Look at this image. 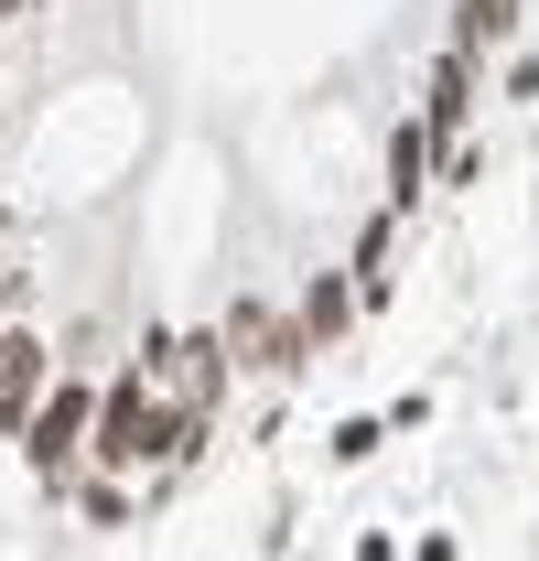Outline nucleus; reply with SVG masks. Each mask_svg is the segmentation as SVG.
Wrapping results in <instances>:
<instances>
[{
  "mask_svg": "<svg viewBox=\"0 0 539 561\" xmlns=\"http://www.w3.org/2000/svg\"><path fill=\"white\" fill-rule=\"evenodd\" d=\"M345 561H410V551H400V529H356V551H345Z\"/></svg>",
  "mask_w": 539,
  "mask_h": 561,
  "instance_id": "f8f14e48",
  "label": "nucleus"
},
{
  "mask_svg": "<svg viewBox=\"0 0 539 561\" xmlns=\"http://www.w3.org/2000/svg\"><path fill=\"white\" fill-rule=\"evenodd\" d=\"M227 389H238L227 324H195V335H184V356H173V400H184L195 421H216V411H227Z\"/></svg>",
  "mask_w": 539,
  "mask_h": 561,
  "instance_id": "423d86ee",
  "label": "nucleus"
},
{
  "mask_svg": "<svg viewBox=\"0 0 539 561\" xmlns=\"http://www.w3.org/2000/svg\"><path fill=\"white\" fill-rule=\"evenodd\" d=\"M474 108H485V66L443 44L432 76H421V130H432V151H465V140H474Z\"/></svg>",
  "mask_w": 539,
  "mask_h": 561,
  "instance_id": "20e7f679",
  "label": "nucleus"
},
{
  "mask_svg": "<svg viewBox=\"0 0 539 561\" xmlns=\"http://www.w3.org/2000/svg\"><path fill=\"white\" fill-rule=\"evenodd\" d=\"M55 378H66V356H55L44 324H11V335H0V443H11V454H22L33 411L55 400Z\"/></svg>",
  "mask_w": 539,
  "mask_h": 561,
  "instance_id": "f03ea898",
  "label": "nucleus"
},
{
  "mask_svg": "<svg viewBox=\"0 0 539 561\" xmlns=\"http://www.w3.org/2000/svg\"><path fill=\"white\" fill-rule=\"evenodd\" d=\"M400 432H389V411H345V421H324V465L335 476H356V465H378Z\"/></svg>",
  "mask_w": 539,
  "mask_h": 561,
  "instance_id": "6e6552de",
  "label": "nucleus"
},
{
  "mask_svg": "<svg viewBox=\"0 0 539 561\" xmlns=\"http://www.w3.org/2000/svg\"><path fill=\"white\" fill-rule=\"evenodd\" d=\"M410 561H465V540L454 529H410Z\"/></svg>",
  "mask_w": 539,
  "mask_h": 561,
  "instance_id": "9b49d317",
  "label": "nucleus"
},
{
  "mask_svg": "<svg viewBox=\"0 0 539 561\" xmlns=\"http://www.w3.org/2000/svg\"><path fill=\"white\" fill-rule=\"evenodd\" d=\"M98 389H108V367H66L55 378V400L33 411V432H22V476L44 496H76L87 486V443H98Z\"/></svg>",
  "mask_w": 539,
  "mask_h": 561,
  "instance_id": "f257e3e1",
  "label": "nucleus"
},
{
  "mask_svg": "<svg viewBox=\"0 0 539 561\" xmlns=\"http://www.w3.org/2000/svg\"><path fill=\"white\" fill-rule=\"evenodd\" d=\"M66 507L87 518V529H98V540H108V529H130V518L151 507V496H140V486H119V476H87V486H76Z\"/></svg>",
  "mask_w": 539,
  "mask_h": 561,
  "instance_id": "1a4fd4ad",
  "label": "nucleus"
},
{
  "mask_svg": "<svg viewBox=\"0 0 539 561\" xmlns=\"http://www.w3.org/2000/svg\"><path fill=\"white\" fill-rule=\"evenodd\" d=\"M496 98H507V108H529V119H539V55H507V66H496Z\"/></svg>",
  "mask_w": 539,
  "mask_h": 561,
  "instance_id": "9d476101",
  "label": "nucleus"
},
{
  "mask_svg": "<svg viewBox=\"0 0 539 561\" xmlns=\"http://www.w3.org/2000/svg\"><path fill=\"white\" fill-rule=\"evenodd\" d=\"M378 173H389V184H378V206L400 216V227H410L421 206H432V195H443V184H432L443 162H432V130H421V108H410L400 130H389V151H378Z\"/></svg>",
  "mask_w": 539,
  "mask_h": 561,
  "instance_id": "39448f33",
  "label": "nucleus"
},
{
  "mask_svg": "<svg viewBox=\"0 0 539 561\" xmlns=\"http://www.w3.org/2000/svg\"><path fill=\"white\" fill-rule=\"evenodd\" d=\"M291 324H302V346H313V356H335L345 335H356V280H345V271H302Z\"/></svg>",
  "mask_w": 539,
  "mask_h": 561,
  "instance_id": "0eeeda50",
  "label": "nucleus"
},
{
  "mask_svg": "<svg viewBox=\"0 0 539 561\" xmlns=\"http://www.w3.org/2000/svg\"><path fill=\"white\" fill-rule=\"evenodd\" d=\"M227 356H238V367H260V378H313L302 324H291L280 302H260V291H238V302H227Z\"/></svg>",
  "mask_w": 539,
  "mask_h": 561,
  "instance_id": "7ed1b4c3",
  "label": "nucleus"
},
{
  "mask_svg": "<svg viewBox=\"0 0 539 561\" xmlns=\"http://www.w3.org/2000/svg\"><path fill=\"white\" fill-rule=\"evenodd\" d=\"M529 151H539V119H529Z\"/></svg>",
  "mask_w": 539,
  "mask_h": 561,
  "instance_id": "2eb2a0df",
  "label": "nucleus"
},
{
  "mask_svg": "<svg viewBox=\"0 0 539 561\" xmlns=\"http://www.w3.org/2000/svg\"><path fill=\"white\" fill-rule=\"evenodd\" d=\"M22 324V271H0V335Z\"/></svg>",
  "mask_w": 539,
  "mask_h": 561,
  "instance_id": "ddd939ff",
  "label": "nucleus"
},
{
  "mask_svg": "<svg viewBox=\"0 0 539 561\" xmlns=\"http://www.w3.org/2000/svg\"><path fill=\"white\" fill-rule=\"evenodd\" d=\"M33 11H44V0H0V33H11V22H33Z\"/></svg>",
  "mask_w": 539,
  "mask_h": 561,
  "instance_id": "4468645a",
  "label": "nucleus"
}]
</instances>
